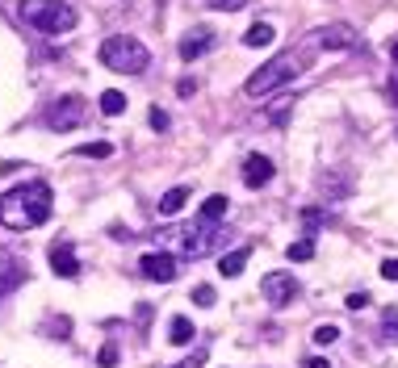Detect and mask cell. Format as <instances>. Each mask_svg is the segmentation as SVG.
<instances>
[{
    "mask_svg": "<svg viewBox=\"0 0 398 368\" xmlns=\"http://www.w3.org/2000/svg\"><path fill=\"white\" fill-rule=\"evenodd\" d=\"M51 218V184L46 180H25L0 201V222L9 230H34Z\"/></svg>",
    "mask_w": 398,
    "mask_h": 368,
    "instance_id": "6da1fadb",
    "label": "cell"
},
{
    "mask_svg": "<svg viewBox=\"0 0 398 368\" xmlns=\"http://www.w3.org/2000/svg\"><path fill=\"white\" fill-rule=\"evenodd\" d=\"M101 67H109L118 76H143L151 67V50L130 34H114V38L101 42Z\"/></svg>",
    "mask_w": 398,
    "mask_h": 368,
    "instance_id": "7a4b0ae2",
    "label": "cell"
},
{
    "mask_svg": "<svg viewBox=\"0 0 398 368\" xmlns=\"http://www.w3.org/2000/svg\"><path fill=\"white\" fill-rule=\"evenodd\" d=\"M17 17L25 25H34L38 34H67L76 25V9L67 0H21Z\"/></svg>",
    "mask_w": 398,
    "mask_h": 368,
    "instance_id": "3957f363",
    "label": "cell"
},
{
    "mask_svg": "<svg viewBox=\"0 0 398 368\" xmlns=\"http://www.w3.org/2000/svg\"><path fill=\"white\" fill-rule=\"evenodd\" d=\"M302 67H306V59L297 55V50H285V55L269 59L260 72H252V76H247L243 92H247V96H269V92H277L281 84L297 80V76H302Z\"/></svg>",
    "mask_w": 398,
    "mask_h": 368,
    "instance_id": "277c9868",
    "label": "cell"
},
{
    "mask_svg": "<svg viewBox=\"0 0 398 368\" xmlns=\"http://www.w3.org/2000/svg\"><path fill=\"white\" fill-rule=\"evenodd\" d=\"M218 243H222V230H218V222H202V218H197L189 230H180V251H185L189 259H202V255H210Z\"/></svg>",
    "mask_w": 398,
    "mask_h": 368,
    "instance_id": "5b68a950",
    "label": "cell"
},
{
    "mask_svg": "<svg viewBox=\"0 0 398 368\" xmlns=\"http://www.w3.org/2000/svg\"><path fill=\"white\" fill-rule=\"evenodd\" d=\"M84 113H88V100L72 92V96H59L51 109H46V126L51 130H76L84 122Z\"/></svg>",
    "mask_w": 398,
    "mask_h": 368,
    "instance_id": "8992f818",
    "label": "cell"
},
{
    "mask_svg": "<svg viewBox=\"0 0 398 368\" xmlns=\"http://www.w3.org/2000/svg\"><path fill=\"white\" fill-rule=\"evenodd\" d=\"M260 293H264V301H269L273 310H285L297 293H302V285L293 281V272H269V277L260 281Z\"/></svg>",
    "mask_w": 398,
    "mask_h": 368,
    "instance_id": "52a82bcc",
    "label": "cell"
},
{
    "mask_svg": "<svg viewBox=\"0 0 398 368\" xmlns=\"http://www.w3.org/2000/svg\"><path fill=\"white\" fill-rule=\"evenodd\" d=\"M138 272L147 277V281H160V285H168V281H176V255L172 251H147L143 259H138Z\"/></svg>",
    "mask_w": 398,
    "mask_h": 368,
    "instance_id": "ba28073f",
    "label": "cell"
},
{
    "mask_svg": "<svg viewBox=\"0 0 398 368\" xmlns=\"http://www.w3.org/2000/svg\"><path fill=\"white\" fill-rule=\"evenodd\" d=\"M357 42H361V34L348 25V21H331V25L319 30V46H323V50H353Z\"/></svg>",
    "mask_w": 398,
    "mask_h": 368,
    "instance_id": "9c48e42d",
    "label": "cell"
},
{
    "mask_svg": "<svg viewBox=\"0 0 398 368\" xmlns=\"http://www.w3.org/2000/svg\"><path fill=\"white\" fill-rule=\"evenodd\" d=\"M51 272L63 277V281H76V277H80V259H76V247H72L67 239L51 243Z\"/></svg>",
    "mask_w": 398,
    "mask_h": 368,
    "instance_id": "30bf717a",
    "label": "cell"
},
{
    "mask_svg": "<svg viewBox=\"0 0 398 368\" xmlns=\"http://www.w3.org/2000/svg\"><path fill=\"white\" fill-rule=\"evenodd\" d=\"M21 281H25L21 259H17L9 247H0V297H9L13 289H21Z\"/></svg>",
    "mask_w": 398,
    "mask_h": 368,
    "instance_id": "8fae6325",
    "label": "cell"
},
{
    "mask_svg": "<svg viewBox=\"0 0 398 368\" xmlns=\"http://www.w3.org/2000/svg\"><path fill=\"white\" fill-rule=\"evenodd\" d=\"M210 46H214V30H210V25H197V30H189V34L180 38V59L193 63V59H202Z\"/></svg>",
    "mask_w": 398,
    "mask_h": 368,
    "instance_id": "7c38bea8",
    "label": "cell"
},
{
    "mask_svg": "<svg viewBox=\"0 0 398 368\" xmlns=\"http://www.w3.org/2000/svg\"><path fill=\"white\" fill-rule=\"evenodd\" d=\"M273 180V160L269 155H247L243 160V184L247 188H264Z\"/></svg>",
    "mask_w": 398,
    "mask_h": 368,
    "instance_id": "4fadbf2b",
    "label": "cell"
},
{
    "mask_svg": "<svg viewBox=\"0 0 398 368\" xmlns=\"http://www.w3.org/2000/svg\"><path fill=\"white\" fill-rule=\"evenodd\" d=\"M247 259H252V247H239V251H231V255H222V259H218V272H222L227 281H235V277L243 272Z\"/></svg>",
    "mask_w": 398,
    "mask_h": 368,
    "instance_id": "5bb4252c",
    "label": "cell"
},
{
    "mask_svg": "<svg viewBox=\"0 0 398 368\" xmlns=\"http://www.w3.org/2000/svg\"><path fill=\"white\" fill-rule=\"evenodd\" d=\"M227 209H231V201H227L222 193H214V197L202 201V214H197V218H202V222H222V218H227Z\"/></svg>",
    "mask_w": 398,
    "mask_h": 368,
    "instance_id": "9a60e30c",
    "label": "cell"
},
{
    "mask_svg": "<svg viewBox=\"0 0 398 368\" xmlns=\"http://www.w3.org/2000/svg\"><path fill=\"white\" fill-rule=\"evenodd\" d=\"M185 201H189V188H185V184H176V188H168V193L160 197V214H164V218H172V214H180V209H185Z\"/></svg>",
    "mask_w": 398,
    "mask_h": 368,
    "instance_id": "2e32d148",
    "label": "cell"
},
{
    "mask_svg": "<svg viewBox=\"0 0 398 368\" xmlns=\"http://www.w3.org/2000/svg\"><path fill=\"white\" fill-rule=\"evenodd\" d=\"M273 38H277V30H273L269 21H256L252 30L243 34V46H252V50H256V46H273Z\"/></svg>",
    "mask_w": 398,
    "mask_h": 368,
    "instance_id": "e0dca14e",
    "label": "cell"
},
{
    "mask_svg": "<svg viewBox=\"0 0 398 368\" xmlns=\"http://www.w3.org/2000/svg\"><path fill=\"white\" fill-rule=\"evenodd\" d=\"M193 335H197V331H193V323L185 318V314H176V318L168 323V339H172L176 347H185V343H193Z\"/></svg>",
    "mask_w": 398,
    "mask_h": 368,
    "instance_id": "ac0fdd59",
    "label": "cell"
},
{
    "mask_svg": "<svg viewBox=\"0 0 398 368\" xmlns=\"http://www.w3.org/2000/svg\"><path fill=\"white\" fill-rule=\"evenodd\" d=\"M101 113H105V118H118V113H126V92H118V88H105V92H101Z\"/></svg>",
    "mask_w": 398,
    "mask_h": 368,
    "instance_id": "d6986e66",
    "label": "cell"
},
{
    "mask_svg": "<svg viewBox=\"0 0 398 368\" xmlns=\"http://www.w3.org/2000/svg\"><path fill=\"white\" fill-rule=\"evenodd\" d=\"M76 155H80V160H109V155H114V142H84V147H76Z\"/></svg>",
    "mask_w": 398,
    "mask_h": 368,
    "instance_id": "ffe728a7",
    "label": "cell"
},
{
    "mask_svg": "<svg viewBox=\"0 0 398 368\" xmlns=\"http://www.w3.org/2000/svg\"><path fill=\"white\" fill-rule=\"evenodd\" d=\"M289 259H297V264H306V259L315 255V235H306V239H297V243H289V251H285Z\"/></svg>",
    "mask_w": 398,
    "mask_h": 368,
    "instance_id": "44dd1931",
    "label": "cell"
},
{
    "mask_svg": "<svg viewBox=\"0 0 398 368\" xmlns=\"http://www.w3.org/2000/svg\"><path fill=\"white\" fill-rule=\"evenodd\" d=\"M323 222H327V209H315V205H311V209H302V226H306V235H315Z\"/></svg>",
    "mask_w": 398,
    "mask_h": 368,
    "instance_id": "7402d4cb",
    "label": "cell"
},
{
    "mask_svg": "<svg viewBox=\"0 0 398 368\" xmlns=\"http://www.w3.org/2000/svg\"><path fill=\"white\" fill-rule=\"evenodd\" d=\"M311 339H315V343H319V347H331V343H335V339H339V327H331V323H319V327H315V335H311Z\"/></svg>",
    "mask_w": 398,
    "mask_h": 368,
    "instance_id": "603a6c76",
    "label": "cell"
},
{
    "mask_svg": "<svg viewBox=\"0 0 398 368\" xmlns=\"http://www.w3.org/2000/svg\"><path fill=\"white\" fill-rule=\"evenodd\" d=\"M381 335H386V339H398V305L381 310Z\"/></svg>",
    "mask_w": 398,
    "mask_h": 368,
    "instance_id": "cb8c5ba5",
    "label": "cell"
},
{
    "mask_svg": "<svg viewBox=\"0 0 398 368\" xmlns=\"http://www.w3.org/2000/svg\"><path fill=\"white\" fill-rule=\"evenodd\" d=\"M193 301L202 305V310H210V305H214V289H210V285H197V289H193Z\"/></svg>",
    "mask_w": 398,
    "mask_h": 368,
    "instance_id": "d4e9b609",
    "label": "cell"
},
{
    "mask_svg": "<svg viewBox=\"0 0 398 368\" xmlns=\"http://www.w3.org/2000/svg\"><path fill=\"white\" fill-rule=\"evenodd\" d=\"M369 301H373V297H369L365 289H361V293H348V297H344V305H348V310H365Z\"/></svg>",
    "mask_w": 398,
    "mask_h": 368,
    "instance_id": "484cf974",
    "label": "cell"
},
{
    "mask_svg": "<svg viewBox=\"0 0 398 368\" xmlns=\"http://www.w3.org/2000/svg\"><path fill=\"white\" fill-rule=\"evenodd\" d=\"M206 5H210V9H222V13H239L247 0H206Z\"/></svg>",
    "mask_w": 398,
    "mask_h": 368,
    "instance_id": "4316f807",
    "label": "cell"
},
{
    "mask_svg": "<svg viewBox=\"0 0 398 368\" xmlns=\"http://www.w3.org/2000/svg\"><path fill=\"white\" fill-rule=\"evenodd\" d=\"M96 364H101V368H114V364H118V347H114V343H105V347H101V356H96Z\"/></svg>",
    "mask_w": 398,
    "mask_h": 368,
    "instance_id": "83f0119b",
    "label": "cell"
},
{
    "mask_svg": "<svg viewBox=\"0 0 398 368\" xmlns=\"http://www.w3.org/2000/svg\"><path fill=\"white\" fill-rule=\"evenodd\" d=\"M289 105H293V96H281V105H273V109H269V118H273V122H281Z\"/></svg>",
    "mask_w": 398,
    "mask_h": 368,
    "instance_id": "f1b7e54d",
    "label": "cell"
},
{
    "mask_svg": "<svg viewBox=\"0 0 398 368\" xmlns=\"http://www.w3.org/2000/svg\"><path fill=\"white\" fill-rule=\"evenodd\" d=\"M147 122H151L156 130H168V113H164V109H151V113H147Z\"/></svg>",
    "mask_w": 398,
    "mask_h": 368,
    "instance_id": "f546056e",
    "label": "cell"
},
{
    "mask_svg": "<svg viewBox=\"0 0 398 368\" xmlns=\"http://www.w3.org/2000/svg\"><path fill=\"white\" fill-rule=\"evenodd\" d=\"M302 368H331V360H327V356H306Z\"/></svg>",
    "mask_w": 398,
    "mask_h": 368,
    "instance_id": "4dcf8cb0",
    "label": "cell"
},
{
    "mask_svg": "<svg viewBox=\"0 0 398 368\" xmlns=\"http://www.w3.org/2000/svg\"><path fill=\"white\" fill-rule=\"evenodd\" d=\"M381 277H386V281H398V259H386V264H381Z\"/></svg>",
    "mask_w": 398,
    "mask_h": 368,
    "instance_id": "1f68e13d",
    "label": "cell"
},
{
    "mask_svg": "<svg viewBox=\"0 0 398 368\" xmlns=\"http://www.w3.org/2000/svg\"><path fill=\"white\" fill-rule=\"evenodd\" d=\"M202 360H206V356H193V360H180V364H172V368H202Z\"/></svg>",
    "mask_w": 398,
    "mask_h": 368,
    "instance_id": "d6a6232c",
    "label": "cell"
},
{
    "mask_svg": "<svg viewBox=\"0 0 398 368\" xmlns=\"http://www.w3.org/2000/svg\"><path fill=\"white\" fill-rule=\"evenodd\" d=\"M386 50H390V59H394V67H398V34L390 38V46H386Z\"/></svg>",
    "mask_w": 398,
    "mask_h": 368,
    "instance_id": "836d02e7",
    "label": "cell"
},
{
    "mask_svg": "<svg viewBox=\"0 0 398 368\" xmlns=\"http://www.w3.org/2000/svg\"><path fill=\"white\" fill-rule=\"evenodd\" d=\"M390 105H398V80H390Z\"/></svg>",
    "mask_w": 398,
    "mask_h": 368,
    "instance_id": "e575fe53",
    "label": "cell"
}]
</instances>
